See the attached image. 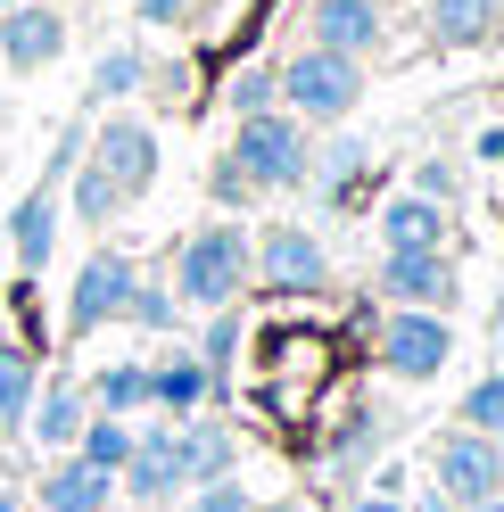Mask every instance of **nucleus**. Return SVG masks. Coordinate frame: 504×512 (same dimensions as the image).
Returning <instances> with one entry per match:
<instances>
[{"instance_id": "obj_1", "label": "nucleus", "mask_w": 504, "mask_h": 512, "mask_svg": "<svg viewBox=\"0 0 504 512\" xmlns=\"http://www.w3.org/2000/svg\"><path fill=\"white\" fill-rule=\"evenodd\" d=\"M273 67H281V108L298 124H348L364 108V58H348V50L298 42L290 58H273Z\"/></svg>"}, {"instance_id": "obj_2", "label": "nucleus", "mask_w": 504, "mask_h": 512, "mask_svg": "<svg viewBox=\"0 0 504 512\" xmlns=\"http://www.w3.org/2000/svg\"><path fill=\"white\" fill-rule=\"evenodd\" d=\"M224 157L248 174V190H306V166H314V124H298L290 108L240 116Z\"/></svg>"}, {"instance_id": "obj_3", "label": "nucleus", "mask_w": 504, "mask_h": 512, "mask_svg": "<svg viewBox=\"0 0 504 512\" xmlns=\"http://www.w3.org/2000/svg\"><path fill=\"white\" fill-rule=\"evenodd\" d=\"M240 290H248V232L240 223H207V232H191L182 240V256H174V298L182 306H240Z\"/></svg>"}, {"instance_id": "obj_4", "label": "nucleus", "mask_w": 504, "mask_h": 512, "mask_svg": "<svg viewBox=\"0 0 504 512\" xmlns=\"http://www.w3.org/2000/svg\"><path fill=\"white\" fill-rule=\"evenodd\" d=\"M248 273H257L265 290H281V298H314L331 281V256H323V240H314L306 223H273V232L248 240Z\"/></svg>"}, {"instance_id": "obj_5", "label": "nucleus", "mask_w": 504, "mask_h": 512, "mask_svg": "<svg viewBox=\"0 0 504 512\" xmlns=\"http://www.w3.org/2000/svg\"><path fill=\"white\" fill-rule=\"evenodd\" d=\"M430 479H438V496H455V504L504 496V438H480V430H447V438L430 446Z\"/></svg>"}, {"instance_id": "obj_6", "label": "nucleus", "mask_w": 504, "mask_h": 512, "mask_svg": "<svg viewBox=\"0 0 504 512\" xmlns=\"http://www.w3.org/2000/svg\"><path fill=\"white\" fill-rule=\"evenodd\" d=\"M455 356V331H447V314H430V306H397L389 323H381V372L397 380H438Z\"/></svg>"}, {"instance_id": "obj_7", "label": "nucleus", "mask_w": 504, "mask_h": 512, "mask_svg": "<svg viewBox=\"0 0 504 512\" xmlns=\"http://www.w3.org/2000/svg\"><path fill=\"white\" fill-rule=\"evenodd\" d=\"M133 256L124 248H91L83 256V273H75V298H67V331L91 339L100 323H124V298H133Z\"/></svg>"}, {"instance_id": "obj_8", "label": "nucleus", "mask_w": 504, "mask_h": 512, "mask_svg": "<svg viewBox=\"0 0 504 512\" xmlns=\"http://www.w3.org/2000/svg\"><path fill=\"white\" fill-rule=\"evenodd\" d=\"M83 157L124 190V199H141V190L157 182V133H149L141 116H100V133L83 141Z\"/></svg>"}, {"instance_id": "obj_9", "label": "nucleus", "mask_w": 504, "mask_h": 512, "mask_svg": "<svg viewBox=\"0 0 504 512\" xmlns=\"http://www.w3.org/2000/svg\"><path fill=\"white\" fill-rule=\"evenodd\" d=\"M67 58V17L50 9V0H17V9H0V67L9 75H42Z\"/></svg>"}, {"instance_id": "obj_10", "label": "nucleus", "mask_w": 504, "mask_h": 512, "mask_svg": "<svg viewBox=\"0 0 504 512\" xmlns=\"http://www.w3.org/2000/svg\"><path fill=\"white\" fill-rule=\"evenodd\" d=\"M381 298H389V306H430V314H447V306H455V265H447V248H381Z\"/></svg>"}, {"instance_id": "obj_11", "label": "nucleus", "mask_w": 504, "mask_h": 512, "mask_svg": "<svg viewBox=\"0 0 504 512\" xmlns=\"http://www.w3.org/2000/svg\"><path fill=\"white\" fill-rule=\"evenodd\" d=\"M116 488L133 496V504H166V496H182V455H174V422H149V430H133V455H124V471H116Z\"/></svg>"}, {"instance_id": "obj_12", "label": "nucleus", "mask_w": 504, "mask_h": 512, "mask_svg": "<svg viewBox=\"0 0 504 512\" xmlns=\"http://www.w3.org/2000/svg\"><path fill=\"white\" fill-rule=\"evenodd\" d=\"M381 34H389V9H381V0H314V9H306V42H323V50L364 58Z\"/></svg>"}, {"instance_id": "obj_13", "label": "nucleus", "mask_w": 504, "mask_h": 512, "mask_svg": "<svg viewBox=\"0 0 504 512\" xmlns=\"http://www.w3.org/2000/svg\"><path fill=\"white\" fill-rule=\"evenodd\" d=\"M174 455H182V488H199V479L240 471V438H232V422H199V413H182V422H174Z\"/></svg>"}, {"instance_id": "obj_14", "label": "nucleus", "mask_w": 504, "mask_h": 512, "mask_svg": "<svg viewBox=\"0 0 504 512\" xmlns=\"http://www.w3.org/2000/svg\"><path fill=\"white\" fill-rule=\"evenodd\" d=\"M9 248H17V273H25V281L50 265V248H58V182H34V190L17 199V215H9Z\"/></svg>"}, {"instance_id": "obj_15", "label": "nucleus", "mask_w": 504, "mask_h": 512, "mask_svg": "<svg viewBox=\"0 0 504 512\" xmlns=\"http://www.w3.org/2000/svg\"><path fill=\"white\" fill-rule=\"evenodd\" d=\"M504 34V0H430V42L438 50H480Z\"/></svg>"}, {"instance_id": "obj_16", "label": "nucleus", "mask_w": 504, "mask_h": 512, "mask_svg": "<svg viewBox=\"0 0 504 512\" xmlns=\"http://www.w3.org/2000/svg\"><path fill=\"white\" fill-rule=\"evenodd\" d=\"M149 405L166 413V422H182V413L207 405V364H199V347H174L166 364H149Z\"/></svg>"}, {"instance_id": "obj_17", "label": "nucleus", "mask_w": 504, "mask_h": 512, "mask_svg": "<svg viewBox=\"0 0 504 512\" xmlns=\"http://www.w3.org/2000/svg\"><path fill=\"white\" fill-rule=\"evenodd\" d=\"M108 496H116V479L91 471L83 455H67V463L42 471V512H108Z\"/></svg>"}, {"instance_id": "obj_18", "label": "nucleus", "mask_w": 504, "mask_h": 512, "mask_svg": "<svg viewBox=\"0 0 504 512\" xmlns=\"http://www.w3.org/2000/svg\"><path fill=\"white\" fill-rule=\"evenodd\" d=\"M381 248H447V207L405 190V199L381 207Z\"/></svg>"}, {"instance_id": "obj_19", "label": "nucleus", "mask_w": 504, "mask_h": 512, "mask_svg": "<svg viewBox=\"0 0 504 512\" xmlns=\"http://www.w3.org/2000/svg\"><path fill=\"white\" fill-rule=\"evenodd\" d=\"M91 397L75 389V380H50V389H34V405H25V430H34V446H75Z\"/></svg>"}, {"instance_id": "obj_20", "label": "nucleus", "mask_w": 504, "mask_h": 512, "mask_svg": "<svg viewBox=\"0 0 504 512\" xmlns=\"http://www.w3.org/2000/svg\"><path fill=\"white\" fill-rule=\"evenodd\" d=\"M42 389V364L25 339H0V430H25V405Z\"/></svg>"}, {"instance_id": "obj_21", "label": "nucleus", "mask_w": 504, "mask_h": 512, "mask_svg": "<svg viewBox=\"0 0 504 512\" xmlns=\"http://www.w3.org/2000/svg\"><path fill=\"white\" fill-rule=\"evenodd\" d=\"M75 455L91 463V471H124V455H133V422L124 413H83V430H75Z\"/></svg>"}, {"instance_id": "obj_22", "label": "nucleus", "mask_w": 504, "mask_h": 512, "mask_svg": "<svg viewBox=\"0 0 504 512\" xmlns=\"http://www.w3.org/2000/svg\"><path fill=\"white\" fill-rule=\"evenodd\" d=\"M224 108H232V124H240V116L281 108V67H273V58H240L232 83H224Z\"/></svg>"}, {"instance_id": "obj_23", "label": "nucleus", "mask_w": 504, "mask_h": 512, "mask_svg": "<svg viewBox=\"0 0 504 512\" xmlns=\"http://www.w3.org/2000/svg\"><path fill=\"white\" fill-rule=\"evenodd\" d=\"M149 83V58L133 50V42H116L100 67H91V108H116V100H133V91Z\"/></svg>"}, {"instance_id": "obj_24", "label": "nucleus", "mask_w": 504, "mask_h": 512, "mask_svg": "<svg viewBox=\"0 0 504 512\" xmlns=\"http://www.w3.org/2000/svg\"><path fill=\"white\" fill-rule=\"evenodd\" d=\"M91 405H100V413H124V422H133V413L149 405V364H108L100 380H91Z\"/></svg>"}, {"instance_id": "obj_25", "label": "nucleus", "mask_w": 504, "mask_h": 512, "mask_svg": "<svg viewBox=\"0 0 504 512\" xmlns=\"http://www.w3.org/2000/svg\"><path fill=\"white\" fill-rule=\"evenodd\" d=\"M364 166H372V149H364V141H331V149H314L306 182H314V190H331V199H339V190H348V182H356Z\"/></svg>"}, {"instance_id": "obj_26", "label": "nucleus", "mask_w": 504, "mask_h": 512, "mask_svg": "<svg viewBox=\"0 0 504 512\" xmlns=\"http://www.w3.org/2000/svg\"><path fill=\"white\" fill-rule=\"evenodd\" d=\"M116 207H124V190H116L100 166H91V157H75V215L108 232V223H116Z\"/></svg>"}, {"instance_id": "obj_27", "label": "nucleus", "mask_w": 504, "mask_h": 512, "mask_svg": "<svg viewBox=\"0 0 504 512\" xmlns=\"http://www.w3.org/2000/svg\"><path fill=\"white\" fill-rule=\"evenodd\" d=\"M463 430L504 438V372H488V380H471V389H463Z\"/></svg>"}, {"instance_id": "obj_28", "label": "nucleus", "mask_w": 504, "mask_h": 512, "mask_svg": "<svg viewBox=\"0 0 504 512\" xmlns=\"http://www.w3.org/2000/svg\"><path fill=\"white\" fill-rule=\"evenodd\" d=\"M124 323H141V331H174V323H182V306H174V290H157V281H133V298H124Z\"/></svg>"}, {"instance_id": "obj_29", "label": "nucleus", "mask_w": 504, "mask_h": 512, "mask_svg": "<svg viewBox=\"0 0 504 512\" xmlns=\"http://www.w3.org/2000/svg\"><path fill=\"white\" fill-rule=\"evenodd\" d=\"M124 9H133L141 25H199L207 0H124Z\"/></svg>"}, {"instance_id": "obj_30", "label": "nucleus", "mask_w": 504, "mask_h": 512, "mask_svg": "<svg viewBox=\"0 0 504 512\" xmlns=\"http://www.w3.org/2000/svg\"><path fill=\"white\" fill-rule=\"evenodd\" d=\"M191 512H248V496H240V479L224 471V479H199L191 488Z\"/></svg>"}, {"instance_id": "obj_31", "label": "nucleus", "mask_w": 504, "mask_h": 512, "mask_svg": "<svg viewBox=\"0 0 504 512\" xmlns=\"http://www.w3.org/2000/svg\"><path fill=\"white\" fill-rule=\"evenodd\" d=\"M207 199H215V207H248L257 190H248V174L232 166V157H215V174H207Z\"/></svg>"}, {"instance_id": "obj_32", "label": "nucleus", "mask_w": 504, "mask_h": 512, "mask_svg": "<svg viewBox=\"0 0 504 512\" xmlns=\"http://www.w3.org/2000/svg\"><path fill=\"white\" fill-rule=\"evenodd\" d=\"M414 190H422V199H438V207H447V199H455V174H447V166H438V157H430V166L414 174Z\"/></svg>"}, {"instance_id": "obj_33", "label": "nucleus", "mask_w": 504, "mask_h": 512, "mask_svg": "<svg viewBox=\"0 0 504 512\" xmlns=\"http://www.w3.org/2000/svg\"><path fill=\"white\" fill-rule=\"evenodd\" d=\"M348 512H405V504H397V496H389V488H372V496H356V504H348Z\"/></svg>"}, {"instance_id": "obj_34", "label": "nucleus", "mask_w": 504, "mask_h": 512, "mask_svg": "<svg viewBox=\"0 0 504 512\" xmlns=\"http://www.w3.org/2000/svg\"><path fill=\"white\" fill-rule=\"evenodd\" d=\"M422 512H463V504H455V496H438V488H430V496H422Z\"/></svg>"}, {"instance_id": "obj_35", "label": "nucleus", "mask_w": 504, "mask_h": 512, "mask_svg": "<svg viewBox=\"0 0 504 512\" xmlns=\"http://www.w3.org/2000/svg\"><path fill=\"white\" fill-rule=\"evenodd\" d=\"M0 512H25V496H17V488H0Z\"/></svg>"}, {"instance_id": "obj_36", "label": "nucleus", "mask_w": 504, "mask_h": 512, "mask_svg": "<svg viewBox=\"0 0 504 512\" xmlns=\"http://www.w3.org/2000/svg\"><path fill=\"white\" fill-rule=\"evenodd\" d=\"M463 512H504V496H480V504H463Z\"/></svg>"}, {"instance_id": "obj_37", "label": "nucleus", "mask_w": 504, "mask_h": 512, "mask_svg": "<svg viewBox=\"0 0 504 512\" xmlns=\"http://www.w3.org/2000/svg\"><path fill=\"white\" fill-rule=\"evenodd\" d=\"M248 512H306V504H248Z\"/></svg>"}, {"instance_id": "obj_38", "label": "nucleus", "mask_w": 504, "mask_h": 512, "mask_svg": "<svg viewBox=\"0 0 504 512\" xmlns=\"http://www.w3.org/2000/svg\"><path fill=\"white\" fill-rule=\"evenodd\" d=\"M0 9H17V0H0Z\"/></svg>"}]
</instances>
